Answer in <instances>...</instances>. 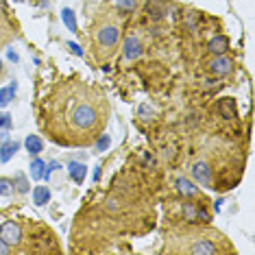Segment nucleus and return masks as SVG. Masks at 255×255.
Instances as JSON below:
<instances>
[{"mask_svg": "<svg viewBox=\"0 0 255 255\" xmlns=\"http://www.w3.org/2000/svg\"><path fill=\"white\" fill-rule=\"evenodd\" d=\"M7 55H9V59H11V61H18V55H15V53H13V50H9V53H7Z\"/></svg>", "mask_w": 255, "mask_h": 255, "instance_id": "obj_29", "label": "nucleus"}, {"mask_svg": "<svg viewBox=\"0 0 255 255\" xmlns=\"http://www.w3.org/2000/svg\"><path fill=\"white\" fill-rule=\"evenodd\" d=\"M0 127H2V129H11V116L9 114H0Z\"/></svg>", "mask_w": 255, "mask_h": 255, "instance_id": "obj_24", "label": "nucleus"}, {"mask_svg": "<svg viewBox=\"0 0 255 255\" xmlns=\"http://www.w3.org/2000/svg\"><path fill=\"white\" fill-rule=\"evenodd\" d=\"M218 109H220V114H223V118H227V120L236 118V103H234V98H223V101H220V105H218Z\"/></svg>", "mask_w": 255, "mask_h": 255, "instance_id": "obj_15", "label": "nucleus"}, {"mask_svg": "<svg viewBox=\"0 0 255 255\" xmlns=\"http://www.w3.org/2000/svg\"><path fill=\"white\" fill-rule=\"evenodd\" d=\"M68 172H70V179L74 183H83L85 175H88V168H85L83 161H70L68 164Z\"/></svg>", "mask_w": 255, "mask_h": 255, "instance_id": "obj_7", "label": "nucleus"}, {"mask_svg": "<svg viewBox=\"0 0 255 255\" xmlns=\"http://www.w3.org/2000/svg\"><path fill=\"white\" fill-rule=\"evenodd\" d=\"M177 192L181 194V196H196V192H199V188L194 185V181H190V179H185V177H179L177 179Z\"/></svg>", "mask_w": 255, "mask_h": 255, "instance_id": "obj_9", "label": "nucleus"}, {"mask_svg": "<svg viewBox=\"0 0 255 255\" xmlns=\"http://www.w3.org/2000/svg\"><path fill=\"white\" fill-rule=\"evenodd\" d=\"M48 201H50V190L46 185H37L33 190V203L35 205H48Z\"/></svg>", "mask_w": 255, "mask_h": 255, "instance_id": "obj_14", "label": "nucleus"}, {"mask_svg": "<svg viewBox=\"0 0 255 255\" xmlns=\"http://www.w3.org/2000/svg\"><path fill=\"white\" fill-rule=\"evenodd\" d=\"M109 144H112V137H109V135H103L101 140L96 142V148H98V150H107Z\"/></svg>", "mask_w": 255, "mask_h": 255, "instance_id": "obj_23", "label": "nucleus"}, {"mask_svg": "<svg viewBox=\"0 0 255 255\" xmlns=\"http://www.w3.org/2000/svg\"><path fill=\"white\" fill-rule=\"evenodd\" d=\"M18 148H20V144H18V142H13V140L4 142L2 146H0V161H2V164H7V161L13 157L15 153H18Z\"/></svg>", "mask_w": 255, "mask_h": 255, "instance_id": "obj_11", "label": "nucleus"}, {"mask_svg": "<svg viewBox=\"0 0 255 255\" xmlns=\"http://www.w3.org/2000/svg\"><path fill=\"white\" fill-rule=\"evenodd\" d=\"M114 4L118 9H123V11H135L137 0H114Z\"/></svg>", "mask_w": 255, "mask_h": 255, "instance_id": "obj_22", "label": "nucleus"}, {"mask_svg": "<svg viewBox=\"0 0 255 255\" xmlns=\"http://www.w3.org/2000/svg\"><path fill=\"white\" fill-rule=\"evenodd\" d=\"M107 210H109V212H118V210H120V203H118V201H109V203H107Z\"/></svg>", "mask_w": 255, "mask_h": 255, "instance_id": "obj_28", "label": "nucleus"}, {"mask_svg": "<svg viewBox=\"0 0 255 255\" xmlns=\"http://www.w3.org/2000/svg\"><path fill=\"white\" fill-rule=\"evenodd\" d=\"M0 72H2V61H0Z\"/></svg>", "mask_w": 255, "mask_h": 255, "instance_id": "obj_31", "label": "nucleus"}, {"mask_svg": "<svg viewBox=\"0 0 255 255\" xmlns=\"http://www.w3.org/2000/svg\"><path fill=\"white\" fill-rule=\"evenodd\" d=\"M137 116L144 120V123H148V120H153V116H155V109L146 105V103H142L140 107H137Z\"/></svg>", "mask_w": 255, "mask_h": 255, "instance_id": "obj_20", "label": "nucleus"}, {"mask_svg": "<svg viewBox=\"0 0 255 255\" xmlns=\"http://www.w3.org/2000/svg\"><path fill=\"white\" fill-rule=\"evenodd\" d=\"M24 146H26V150L31 155H39V153H42V148H44V142L39 140L37 135H28L24 140Z\"/></svg>", "mask_w": 255, "mask_h": 255, "instance_id": "obj_17", "label": "nucleus"}, {"mask_svg": "<svg viewBox=\"0 0 255 255\" xmlns=\"http://www.w3.org/2000/svg\"><path fill=\"white\" fill-rule=\"evenodd\" d=\"M61 20H63V24L68 26V31H72V33H77V15H74V11L72 9H61Z\"/></svg>", "mask_w": 255, "mask_h": 255, "instance_id": "obj_16", "label": "nucleus"}, {"mask_svg": "<svg viewBox=\"0 0 255 255\" xmlns=\"http://www.w3.org/2000/svg\"><path fill=\"white\" fill-rule=\"evenodd\" d=\"M120 39V28L114 26V24H107V26H101L96 33V42L103 46V48H114Z\"/></svg>", "mask_w": 255, "mask_h": 255, "instance_id": "obj_3", "label": "nucleus"}, {"mask_svg": "<svg viewBox=\"0 0 255 255\" xmlns=\"http://www.w3.org/2000/svg\"><path fill=\"white\" fill-rule=\"evenodd\" d=\"M15 92H18V83H15V81H11L7 88L0 90V107H7L9 103L15 98Z\"/></svg>", "mask_w": 255, "mask_h": 255, "instance_id": "obj_12", "label": "nucleus"}, {"mask_svg": "<svg viewBox=\"0 0 255 255\" xmlns=\"http://www.w3.org/2000/svg\"><path fill=\"white\" fill-rule=\"evenodd\" d=\"M123 53H125V57L129 61L140 59V55H142V42L135 35H129V37L125 39V44H123Z\"/></svg>", "mask_w": 255, "mask_h": 255, "instance_id": "obj_6", "label": "nucleus"}, {"mask_svg": "<svg viewBox=\"0 0 255 255\" xmlns=\"http://www.w3.org/2000/svg\"><path fill=\"white\" fill-rule=\"evenodd\" d=\"M192 179L196 183L201 185H210L212 183V168L207 161H196V164H192Z\"/></svg>", "mask_w": 255, "mask_h": 255, "instance_id": "obj_5", "label": "nucleus"}, {"mask_svg": "<svg viewBox=\"0 0 255 255\" xmlns=\"http://www.w3.org/2000/svg\"><path fill=\"white\" fill-rule=\"evenodd\" d=\"M66 46H68V48H70V53H72V55H77V57H83V50L79 48V44H77V42H68Z\"/></svg>", "mask_w": 255, "mask_h": 255, "instance_id": "obj_25", "label": "nucleus"}, {"mask_svg": "<svg viewBox=\"0 0 255 255\" xmlns=\"http://www.w3.org/2000/svg\"><path fill=\"white\" fill-rule=\"evenodd\" d=\"M9 253H11V247L0 238V255H9Z\"/></svg>", "mask_w": 255, "mask_h": 255, "instance_id": "obj_27", "label": "nucleus"}, {"mask_svg": "<svg viewBox=\"0 0 255 255\" xmlns=\"http://www.w3.org/2000/svg\"><path fill=\"white\" fill-rule=\"evenodd\" d=\"M13 188L18 190L20 194H26L28 192V181H26V177L22 175V172H18V175L13 177Z\"/></svg>", "mask_w": 255, "mask_h": 255, "instance_id": "obj_19", "label": "nucleus"}, {"mask_svg": "<svg viewBox=\"0 0 255 255\" xmlns=\"http://www.w3.org/2000/svg\"><path fill=\"white\" fill-rule=\"evenodd\" d=\"M0 238H2L9 247L20 245L22 242V227L15 223V220H4V223L0 225Z\"/></svg>", "mask_w": 255, "mask_h": 255, "instance_id": "obj_2", "label": "nucleus"}, {"mask_svg": "<svg viewBox=\"0 0 255 255\" xmlns=\"http://www.w3.org/2000/svg\"><path fill=\"white\" fill-rule=\"evenodd\" d=\"M207 68H210V72L216 74V77H225V74H229L234 70V63L225 55H214V59L207 63Z\"/></svg>", "mask_w": 255, "mask_h": 255, "instance_id": "obj_4", "label": "nucleus"}, {"mask_svg": "<svg viewBox=\"0 0 255 255\" xmlns=\"http://www.w3.org/2000/svg\"><path fill=\"white\" fill-rule=\"evenodd\" d=\"M98 179H101V166H98L96 172H94V181H98Z\"/></svg>", "mask_w": 255, "mask_h": 255, "instance_id": "obj_30", "label": "nucleus"}, {"mask_svg": "<svg viewBox=\"0 0 255 255\" xmlns=\"http://www.w3.org/2000/svg\"><path fill=\"white\" fill-rule=\"evenodd\" d=\"M146 13H148L150 20H161V18H164V13H166V9H164V4H161L159 0H148Z\"/></svg>", "mask_w": 255, "mask_h": 255, "instance_id": "obj_13", "label": "nucleus"}, {"mask_svg": "<svg viewBox=\"0 0 255 255\" xmlns=\"http://www.w3.org/2000/svg\"><path fill=\"white\" fill-rule=\"evenodd\" d=\"M13 192V181L7 177H0V196H9Z\"/></svg>", "mask_w": 255, "mask_h": 255, "instance_id": "obj_21", "label": "nucleus"}, {"mask_svg": "<svg viewBox=\"0 0 255 255\" xmlns=\"http://www.w3.org/2000/svg\"><path fill=\"white\" fill-rule=\"evenodd\" d=\"M185 216H188V220H196V207L194 205H185Z\"/></svg>", "mask_w": 255, "mask_h": 255, "instance_id": "obj_26", "label": "nucleus"}, {"mask_svg": "<svg viewBox=\"0 0 255 255\" xmlns=\"http://www.w3.org/2000/svg\"><path fill=\"white\" fill-rule=\"evenodd\" d=\"M98 120H101L98 118V109L92 105V103H79V105L72 109V125L77 127V129L88 131L98 125Z\"/></svg>", "mask_w": 255, "mask_h": 255, "instance_id": "obj_1", "label": "nucleus"}, {"mask_svg": "<svg viewBox=\"0 0 255 255\" xmlns=\"http://www.w3.org/2000/svg\"><path fill=\"white\" fill-rule=\"evenodd\" d=\"M227 48H229V42H227V37H223V35H214L210 42H207V50L214 55H225Z\"/></svg>", "mask_w": 255, "mask_h": 255, "instance_id": "obj_8", "label": "nucleus"}, {"mask_svg": "<svg viewBox=\"0 0 255 255\" xmlns=\"http://www.w3.org/2000/svg\"><path fill=\"white\" fill-rule=\"evenodd\" d=\"M190 253L194 255H203V253H218V247L212 245L210 240H205V238H201V240H196L192 247H190Z\"/></svg>", "mask_w": 255, "mask_h": 255, "instance_id": "obj_10", "label": "nucleus"}, {"mask_svg": "<svg viewBox=\"0 0 255 255\" xmlns=\"http://www.w3.org/2000/svg\"><path fill=\"white\" fill-rule=\"evenodd\" d=\"M31 179H35V181H39V179H46V161L33 159V164H31Z\"/></svg>", "mask_w": 255, "mask_h": 255, "instance_id": "obj_18", "label": "nucleus"}]
</instances>
